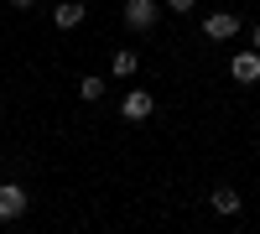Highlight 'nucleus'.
Segmentation results:
<instances>
[{
    "label": "nucleus",
    "instance_id": "3",
    "mask_svg": "<svg viewBox=\"0 0 260 234\" xmlns=\"http://www.w3.org/2000/svg\"><path fill=\"white\" fill-rule=\"evenodd\" d=\"M151 110H156V99H151L146 89H130V94L120 99V115H125V125H141V120H151Z\"/></svg>",
    "mask_w": 260,
    "mask_h": 234
},
{
    "label": "nucleus",
    "instance_id": "6",
    "mask_svg": "<svg viewBox=\"0 0 260 234\" xmlns=\"http://www.w3.org/2000/svg\"><path fill=\"white\" fill-rule=\"evenodd\" d=\"M52 26H57V31H73V26H83V0H62V6L52 11Z\"/></svg>",
    "mask_w": 260,
    "mask_h": 234
},
{
    "label": "nucleus",
    "instance_id": "10",
    "mask_svg": "<svg viewBox=\"0 0 260 234\" xmlns=\"http://www.w3.org/2000/svg\"><path fill=\"white\" fill-rule=\"evenodd\" d=\"M192 6H198V0H161V11H177V16H187Z\"/></svg>",
    "mask_w": 260,
    "mask_h": 234
},
{
    "label": "nucleus",
    "instance_id": "12",
    "mask_svg": "<svg viewBox=\"0 0 260 234\" xmlns=\"http://www.w3.org/2000/svg\"><path fill=\"white\" fill-rule=\"evenodd\" d=\"M11 6H16V11H31V6H37V0H11Z\"/></svg>",
    "mask_w": 260,
    "mask_h": 234
},
{
    "label": "nucleus",
    "instance_id": "2",
    "mask_svg": "<svg viewBox=\"0 0 260 234\" xmlns=\"http://www.w3.org/2000/svg\"><path fill=\"white\" fill-rule=\"evenodd\" d=\"M26 208H31L26 187H21V182H0V224H16Z\"/></svg>",
    "mask_w": 260,
    "mask_h": 234
},
{
    "label": "nucleus",
    "instance_id": "1",
    "mask_svg": "<svg viewBox=\"0 0 260 234\" xmlns=\"http://www.w3.org/2000/svg\"><path fill=\"white\" fill-rule=\"evenodd\" d=\"M125 26L130 31H156L161 26V0H125Z\"/></svg>",
    "mask_w": 260,
    "mask_h": 234
},
{
    "label": "nucleus",
    "instance_id": "7",
    "mask_svg": "<svg viewBox=\"0 0 260 234\" xmlns=\"http://www.w3.org/2000/svg\"><path fill=\"white\" fill-rule=\"evenodd\" d=\"M136 73H141V57L130 52V47H120V52L110 57V78H120V83H125V78H136Z\"/></svg>",
    "mask_w": 260,
    "mask_h": 234
},
{
    "label": "nucleus",
    "instance_id": "5",
    "mask_svg": "<svg viewBox=\"0 0 260 234\" xmlns=\"http://www.w3.org/2000/svg\"><path fill=\"white\" fill-rule=\"evenodd\" d=\"M234 31H240V16H234V11H213V16L203 21V37H208V42H229Z\"/></svg>",
    "mask_w": 260,
    "mask_h": 234
},
{
    "label": "nucleus",
    "instance_id": "8",
    "mask_svg": "<svg viewBox=\"0 0 260 234\" xmlns=\"http://www.w3.org/2000/svg\"><path fill=\"white\" fill-rule=\"evenodd\" d=\"M208 203H213V214H224V219H229V214H240V203H245V198L234 193V187H213Z\"/></svg>",
    "mask_w": 260,
    "mask_h": 234
},
{
    "label": "nucleus",
    "instance_id": "11",
    "mask_svg": "<svg viewBox=\"0 0 260 234\" xmlns=\"http://www.w3.org/2000/svg\"><path fill=\"white\" fill-rule=\"evenodd\" d=\"M250 47L260 52V21H255V26H250Z\"/></svg>",
    "mask_w": 260,
    "mask_h": 234
},
{
    "label": "nucleus",
    "instance_id": "4",
    "mask_svg": "<svg viewBox=\"0 0 260 234\" xmlns=\"http://www.w3.org/2000/svg\"><path fill=\"white\" fill-rule=\"evenodd\" d=\"M229 78H234V83H245V89H255V83H260V52H255V47H250V52H234Z\"/></svg>",
    "mask_w": 260,
    "mask_h": 234
},
{
    "label": "nucleus",
    "instance_id": "9",
    "mask_svg": "<svg viewBox=\"0 0 260 234\" xmlns=\"http://www.w3.org/2000/svg\"><path fill=\"white\" fill-rule=\"evenodd\" d=\"M104 89H110V83H104V73H83V78H78V99H83V104H99Z\"/></svg>",
    "mask_w": 260,
    "mask_h": 234
}]
</instances>
